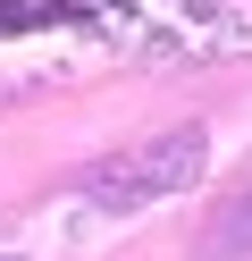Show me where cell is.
I'll return each mask as SVG.
<instances>
[{
	"label": "cell",
	"mask_w": 252,
	"mask_h": 261,
	"mask_svg": "<svg viewBox=\"0 0 252 261\" xmlns=\"http://www.w3.org/2000/svg\"><path fill=\"white\" fill-rule=\"evenodd\" d=\"M202 160H210V135H202V126H168V135H151V143H126V152L93 160L67 194L93 202V211H143V202H160V194L193 186Z\"/></svg>",
	"instance_id": "6da1fadb"
},
{
	"label": "cell",
	"mask_w": 252,
	"mask_h": 261,
	"mask_svg": "<svg viewBox=\"0 0 252 261\" xmlns=\"http://www.w3.org/2000/svg\"><path fill=\"white\" fill-rule=\"evenodd\" d=\"M202 253H218V261H227V253H252V186L235 194V202H218V211H210V227H202Z\"/></svg>",
	"instance_id": "7a4b0ae2"
},
{
	"label": "cell",
	"mask_w": 252,
	"mask_h": 261,
	"mask_svg": "<svg viewBox=\"0 0 252 261\" xmlns=\"http://www.w3.org/2000/svg\"><path fill=\"white\" fill-rule=\"evenodd\" d=\"M0 261H9V253H0Z\"/></svg>",
	"instance_id": "3957f363"
}]
</instances>
